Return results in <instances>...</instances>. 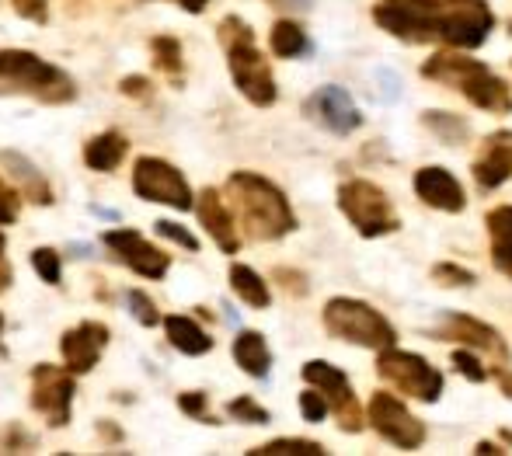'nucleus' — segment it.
Wrapping results in <instances>:
<instances>
[{
	"mask_svg": "<svg viewBox=\"0 0 512 456\" xmlns=\"http://www.w3.org/2000/svg\"><path fill=\"white\" fill-rule=\"evenodd\" d=\"M227 199L237 216V227L251 241H279V237L297 230V216H293L283 188L255 175V171H234L227 178Z\"/></svg>",
	"mask_w": 512,
	"mask_h": 456,
	"instance_id": "1",
	"label": "nucleus"
},
{
	"mask_svg": "<svg viewBox=\"0 0 512 456\" xmlns=\"http://www.w3.org/2000/svg\"><path fill=\"white\" fill-rule=\"evenodd\" d=\"M216 39H220L223 53H227V67L234 77L237 91L258 108H269L279 98L276 77H272L269 60L262 56V49L255 46V32L244 18L230 14L216 25Z\"/></svg>",
	"mask_w": 512,
	"mask_h": 456,
	"instance_id": "2",
	"label": "nucleus"
},
{
	"mask_svg": "<svg viewBox=\"0 0 512 456\" xmlns=\"http://www.w3.org/2000/svg\"><path fill=\"white\" fill-rule=\"evenodd\" d=\"M4 94H21L39 105H70L77 98V84L67 70L28 49H0V98Z\"/></svg>",
	"mask_w": 512,
	"mask_h": 456,
	"instance_id": "3",
	"label": "nucleus"
},
{
	"mask_svg": "<svg viewBox=\"0 0 512 456\" xmlns=\"http://www.w3.org/2000/svg\"><path fill=\"white\" fill-rule=\"evenodd\" d=\"M422 77L439 81L446 88H457L474 108H485L492 115L512 112V91L502 77H495L485 63L467 60L460 53H436L422 63Z\"/></svg>",
	"mask_w": 512,
	"mask_h": 456,
	"instance_id": "4",
	"label": "nucleus"
},
{
	"mask_svg": "<svg viewBox=\"0 0 512 456\" xmlns=\"http://www.w3.org/2000/svg\"><path fill=\"white\" fill-rule=\"evenodd\" d=\"M324 328L328 335L342 338L349 345H359V349H391L398 345V331L394 324L380 314L377 307L363 300H352V296H335V300L324 303Z\"/></svg>",
	"mask_w": 512,
	"mask_h": 456,
	"instance_id": "5",
	"label": "nucleus"
},
{
	"mask_svg": "<svg viewBox=\"0 0 512 456\" xmlns=\"http://www.w3.org/2000/svg\"><path fill=\"white\" fill-rule=\"evenodd\" d=\"M443 18H446V0H380L373 7V21L387 35L411 42V46L436 42L443 35Z\"/></svg>",
	"mask_w": 512,
	"mask_h": 456,
	"instance_id": "6",
	"label": "nucleus"
},
{
	"mask_svg": "<svg viewBox=\"0 0 512 456\" xmlns=\"http://www.w3.org/2000/svg\"><path fill=\"white\" fill-rule=\"evenodd\" d=\"M338 209L349 216V223L363 237H384L401 227L387 192L380 185L366 182V178H352V182L338 188Z\"/></svg>",
	"mask_w": 512,
	"mask_h": 456,
	"instance_id": "7",
	"label": "nucleus"
},
{
	"mask_svg": "<svg viewBox=\"0 0 512 456\" xmlns=\"http://www.w3.org/2000/svg\"><path fill=\"white\" fill-rule=\"evenodd\" d=\"M377 373H380V380L391 383L398 394L415 397V401L436 404L439 394H443V373H439L429 359L398 349V345H391V349H380Z\"/></svg>",
	"mask_w": 512,
	"mask_h": 456,
	"instance_id": "8",
	"label": "nucleus"
},
{
	"mask_svg": "<svg viewBox=\"0 0 512 456\" xmlns=\"http://www.w3.org/2000/svg\"><path fill=\"white\" fill-rule=\"evenodd\" d=\"M133 192L140 195L143 202H161V206H171V209H178V213H189V209L196 206L185 175L175 164L161 161V157H136Z\"/></svg>",
	"mask_w": 512,
	"mask_h": 456,
	"instance_id": "9",
	"label": "nucleus"
},
{
	"mask_svg": "<svg viewBox=\"0 0 512 456\" xmlns=\"http://www.w3.org/2000/svg\"><path fill=\"white\" fill-rule=\"evenodd\" d=\"M300 373H304L307 387L321 390V394L328 397L331 415L338 418V429H342V432H363L366 415H363V408H359L356 394H352L349 376H345L342 369L324 363V359H310Z\"/></svg>",
	"mask_w": 512,
	"mask_h": 456,
	"instance_id": "10",
	"label": "nucleus"
},
{
	"mask_svg": "<svg viewBox=\"0 0 512 456\" xmlns=\"http://www.w3.org/2000/svg\"><path fill=\"white\" fill-rule=\"evenodd\" d=\"M432 338L439 342H457V345H467V349L481 352L495 369L509 366L512 363V352L506 345V338L492 328V324L478 321V317H467V314H443L439 324L432 328Z\"/></svg>",
	"mask_w": 512,
	"mask_h": 456,
	"instance_id": "11",
	"label": "nucleus"
},
{
	"mask_svg": "<svg viewBox=\"0 0 512 456\" xmlns=\"http://www.w3.org/2000/svg\"><path fill=\"white\" fill-rule=\"evenodd\" d=\"M366 422L373 425L377 436H384L398 450H418L425 443V425L391 394V390H377L366 408Z\"/></svg>",
	"mask_w": 512,
	"mask_h": 456,
	"instance_id": "12",
	"label": "nucleus"
},
{
	"mask_svg": "<svg viewBox=\"0 0 512 456\" xmlns=\"http://www.w3.org/2000/svg\"><path fill=\"white\" fill-rule=\"evenodd\" d=\"M74 376L70 369L39 363L32 369V408L42 418H49L53 429H63L70 422V408H74Z\"/></svg>",
	"mask_w": 512,
	"mask_h": 456,
	"instance_id": "13",
	"label": "nucleus"
},
{
	"mask_svg": "<svg viewBox=\"0 0 512 456\" xmlns=\"http://www.w3.org/2000/svg\"><path fill=\"white\" fill-rule=\"evenodd\" d=\"M495 28V14L488 0H446V18L443 35L439 39L450 42L453 49H478L488 42Z\"/></svg>",
	"mask_w": 512,
	"mask_h": 456,
	"instance_id": "14",
	"label": "nucleus"
},
{
	"mask_svg": "<svg viewBox=\"0 0 512 456\" xmlns=\"http://www.w3.org/2000/svg\"><path fill=\"white\" fill-rule=\"evenodd\" d=\"M102 244L115 255V262H122L126 269L143 275V279H164L171 269V255H164L161 248H154L147 237L136 234V230H129V227L105 230Z\"/></svg>",
	"mask_w": 512,
	"mask_h": 456,
	"instance_id": "15",
	"label": "nucleus"
},
{
	"mask_svg": "<svg viewBox=\"0 0 512 456\" xmlns=\"http://www.w3.org/2000/svg\"><path fill=\"white\" fill-rule=\"evenodd\" d=\"M304 112H307L310 122H317V126H324L335 136H349L363 126V115H359L352 94L345 88H338V84H324V88H317L304 101Z\"/></svg>",
	"mask_w": 512,
	"mask_h": 456,
	"instance_id": "16",
	"label": "nucleus"
},
{
	"mask_svg": "<svg viewBox=\"0 0 512 456\" xmlns=\"http://www.w3.org/2000/svg\"><path fill=\"white\" fill-rule=\"evenodd\" d=\"M105 345H108V328L98 321L77 324V328L63 331V338H60V352H63V359H67V369L77 376L91 373V369L98 366Z\"/></svg>",
	"mask_w": 512,
	"mask_h": 456,
	"instance_id": "17",
	"label": "nucleus"
},
{
	"mask_svg": "<svg viewBox=\"0 0 512 456\" xmlns=\"http://www.w3.org/2000/svg\"><path fill=\"white\" fill-rule=\"evenodd\" d=\"M196 213H199V223L206 227V234L213 237L223 255H237V251H241L237 216H234V209L223 202V195L216 192V188H203V195L196 199Z\"/></svg>",
	"mask_w": 512,
	"mask_h": 456,
	"instance_id": "18",
	"label": "nucleus"
},
{
	"mask_svg": "<svg viewBox=\"0 0 512 456\" xmlns=\"http://www.w3.org/2000/svg\"><path fill=\"white\" fill-rule=\"evenodd\" d=\"M512 178V133L502 129V133L485 136L481 143V154L474 157V182L485 192L499 188L502 182Z\"/></svg>",
	"mask_w": 512,
	"mask_h": 456,
	"instance_id": "19",
	"label": "nucleus"
},
{
	"mask_svg": "<svg viewBox=\"0 0 512 456\" xmlns=\"http://www.w3.org/2000/svg\"><path fill=\"white\" fill-rule=\"evenodd\" d=\"M415 195L432 209H443V213H464L467 206V195L464 185L450 175L446 168H422L415 171Z\"/></svg>",
	"mask_w": 512,
	"mask_h": 456,
	"instance_id": "20",
	"label": "nucleus"
},
{
	"mask_svg": "<svg viewBox=\"0 0 512 456\" xmlns=\"http://www.w3.org/2000/svg\"><path fill=\"white\" fill-rule=\"evenodd\" d=\"M0 164H4L7 171H11V178L18 182L21 188V199L35 202V206H53V185L46 182V175H42L39 168H35L28 157L14 154V150H0Z\"/></svg>",
	"mask_w": 512,
	"mask_h": 456,
	"instance_id": "21",
	"label": "nucleus"
},
{
	"mask_svg": "<svg viewBox=\"0 0 512 456\" xmlns=\"http://www.w3.org/2000/svg\"><path fill=\"white\" fill-rule=\"evenodd\" d=\"M488 241H492V265L512 279V206H499L485 220Z\"/></svg>",
	"mask_w": 512,
	"mask_h": 456,
	"instance_id": "22",
	"label": "nucleus"
},
{
	"mask_svg": "<svg viewBox=\"0 0 512 456\" xmlns=\"http://www.w3.org/2000/svg\"><path fill=\"white\" fill-rule=\"evenodd\" d=\"M234 359L248 376L265 380V376H269V366H272V352H269V342H265L262 331H241V335L234 338Z\"/></svg>",
	"mask_w": 512,
	"mask_h": 456,
	"instance_id": "23",
	"label": "nucleus"
},
{
	"mask_svg": "<svg viewBox=\"0 0 512 456\" xmlns=\"http://www.w3.org/2000/svg\"><path fill=\"white\" fill-rule=\"evenodd\" d=\"M164 331H168V342L175 345L182 356H206V352L213 349V338H209L206 331L185 314L164 317Z\"/></svg>",
	"mask_w": 512,
	"mask_h": 456,
	"instance_id": "24",
	"label": "nucleus"
},
{
	"mask_svg": "<svg viewBox=\"0 0 512 456\" xmlns=\"http://www.w3.org/2000/svg\"><path fill=\"white\" fill-rule=\"evenodd\" d=\"M126 136L122 133H98L88 140V147H84V164H88L91 171H115L122 161H126Z\"/></svg>",
	"mask_w": 512,
	"mask_h": 456,
	"instance_id": "25",
	"label": "nucleus"
},
{
	"mask_svg": "<svg viewBox=\"0 0 512 456\" xmlns=\"http://www.w3.org/2000/svg\"><path fill=\"white\" fill-rule=\"evenodd\" d=\"M230 289L255 310H265L272 303V293H269V286H265V279L255 269H248V265H230Z\"/></svg>",
	"mask_w": 512,
	"mask_h": 456,
	"instance_id": "26",
	"label": "nucleus"
},
{
	"mask_svg": "<svg viewBox=\"0 0 512 456\" xmlns=\"http://www.w3.org/2000/svg\"><path fill=\"white\" fill-rule=\"evenodd\" d=\"M150 56H154V67L161 70L168 81L182 84L185 56H182V42H178L175 35H154V39H150Z\"/></svg>",
	"mask_w": 512,
	"mask_h": 456,
	"instance_id": "27",
	"label": "nucleus"
},
{
	"mask_svg": "<svg viewBox=\"0 0 512 456\" xmlns=\"http://www.w3.org/2000/svg\"><path fill=\"white\" fill-rule=\"evenodd\" d=\"M269 46H272V53H276L279 60H293V56H304L307 53L310 39H307V32L297 25V21L283 18V21H276V25H272Z\"/></svg>",
	"mask_w": 512,
	"mask_h": 456,
	"instance_id": "28",
	"label": "nucleus"
},
{
	"mask_svg": "<svg viewBox=\"0 0 512 456\" xmlns=\"http://www.w3.org/2000/svg\"><path fill=\"white\" fill-rule=\"evenodd\" d=\"M422 126L429 129L432 136H439L443 143H450V147H457V143H467V136H471V126H467L460 115H450V112H422Z\"/></svg>",
	"mask_w": 512,
	"mask_h": 456,
	"instance_id": "29",
	"label": "nucleus"
},
{
	"mask_svg": "<svg viewBox=\"0 0 512 456\" xmlns=\"http://www.w3.org/2000/svg\"><path fill=\"white\" fill-rule=\"evenodd\" d=\"M251 456H324L321 443H310V439H272L265 446L248 450Z\"/></svg>",
	"mask_w": 512,
	"mask_h": 456,
	"instance_id": "30",
	"label": "nucleus"
},
{
	"mask_svg": "<svg viewBox=\"0 0 512 456\" xmlns=\"http://www.w3.org/2000/svg\"><path fill=\"white\" fill-rule=\"evenodd\" d=\"M32 265H35V272H39L42 282H49V286H60L63 262H60V255H56L53 248H35L32 251Z\"/></svg>",
	"mask_w": 512,
	"mask_h": 456,
	"instance_id": "31",
	"label": "nucleus"
},
{
	"mask_svg": "<svg viewBox=\"0 0 512 456\" xmlns=\"http://www.w3.org/2000/svg\"><path fill=\"white\" fill-rule=\"evenodd\" d=\"M227 415L248 425H269V411H265L255 397H234V401L227 404Z\"/></svg>",
	"mask_w": 512,
	"mask_h": 456,
	"instance_id": "32",
	"label": "nucleus"
},
{
	"mask_svg": "<svg viewBox=\"0 0 512 456\" xmlns=\"http://www.w3.org/2000/svg\"><path fill=\"white\" fill-rule=\"evenodd\" d=\"M129 310H133V317L143 324V328H157V324H164L161 310L154 307V300H150L143 289H129Z\"/></svg>",
	"mask_w": 512,
	"mask_h": 456,
	"instance_id": "33",
	"label": "nucleus"
},
{
	"mask_svg": "<svg viewBox=\"0 0 512 456\" xmlns=\"http://www.w3.org/2000/svg\"><path fill=\"white\" fill-rule=\"evenodd\" d=\"M450 363H453V369H457V373H464L471 383H485L488 376H492L485 366H481V359L474 356V352H467V349H457V352H453Z\"/></svg>",
	"mask_w": 512,
	"mask_h": 456,
	"instance_id": "34",
	"label": "nucleus"
},
{
	"mask_svg": "<svg viewBox=\"0 0 512 456\" xmlns=\"http://www.w3.org/2000/svg\"><path fill=\"white\" fill-rule=\"evenodd\" d=\"M432 282H439V286H471L474 272L460 269V265H453V262H443L432 269Z\"/></svg>",
	"mask_w": 512,
	"mask_h": 456,
	"instance_id": "35",
	"label": "nucleus"
},
{
	"mask_svg": "<svg viewBox=\"0 0 512 456\" xmlns=\"http://www.w3.org/2000/svg\"><path fill=\"white\" fill-rule=\"evenodd\" d=\"M154 230H157V234H161V237H168V241H175L178 248L192 251V255H196V251H199V241H196V237H192L185 227H178V223H171V220H157V223H154Z\"/></svg>",
	"mask_w": 512,
	"mask_h": 456,
	"instance_id": "36",
	"label": "nucleus"
},
{
	"mask_svg": "<svg viewBox=\"0 0 512 456\" xmlns=\"http://www.w3.org/2000/svg\"><path fill=\"white\" fill-rule=\"evenodd\" d=\"M300 411H304L307 422H321V418L331 411V404H328V397H324L321 390L310 387V390H304V394H300Z\"/></svg>",
	"mask_w": 512,
	"mask_h": 456,
	"instance_id": "37",
	"label": "nucleus"
},
{
	"mask_svg": "<svg viewBox=\"0 0 512 456\" xmlns=\"http://www.w3.org/2000/svg\"><path fill=\"white\" fill-rule=\"evenodd\" d=\"M32 446H35V439L28 436L21 425H7L4 436H0V450L4 453H28Z\"/></svg>",
	"mask_w": 512,
	"mask_h": 456,
	"instance_id": "38",
	"label": "nucleus"
},
{
	"mask_svg": "<svg viewBox=\"0 0 512 456\" xmlns=\"http://www.w3.org/2000/svg\"><path fill=\"white\" fill-rule=\"evenodd\" d=\"M14 14L25 21H35V25H46L49 21V0H11Z\"/></svg>",
	"mask_w": 512,
	"mask_h": 456,
	"instance_id": "39",
	"label": "nucleus"
},
{
	"mask_svg": "<svg viewBox=\"0 0 512 456\" xmlns=\"http://www.w3.org/2000/svg\"><path fill=\"white\" fill-rule=\"evenodd\" d=\"M178 408H182L185 415L199 418V422L216 425L213 418H209V411H206V394H203V390H189V394H182V397H178Z\"/></svg>",
	"mask_w": 512,
	"mask_h": 456,
	"instance_id": "40",
	"label": "nucleus"
},
{
	"mask_svg": "<svg viewBox=\"0 0 512 456\" xmlns=\"http://www.w3.org/2000/svg\"><path fill=\"white\" fill-rule=\"evenodd\" d=\"M18 202H21V195L14 192L11 185L0 178V223H14L18 220Z\"/></svg>",
	"mask_w": 512,
	"mask_h": 456,
	"instance_id": "41",
	"label": "nucleus"
},
{
	"mask_svg": "<svg viewBox=\"0 0 512 456\" xmlns=\"http://www.w3.org/2000/svg\"><path fill=\"white\" fill-rule=\"evenodd\" d=\"M119 91L126 94V98H136V101H150L154 98V84L147 81V77H122Z\"/></svg>",
	"mask_w": 512,
	"mask_h": 456,
	"instance_id": "42",
	"label": "nucleus"
},
{
	"mask_svg": "<svg viewBox=\"0 0 512 456\" xmlns=\"http://www.w3.org/2000/svg\"><path fill=\"white\" fill-rule=\"evenodd\" d=\"M14 282V272H11V262H7V241L0 234V293H7Z\"/></svg>",
	"mask_w": 512,
	"mask_h": 456,
	"instance_id": "43",
	"label": "nucleus"
},
{
	"mask_svg": "<svg viewBox=\"0 0 512 456\" xmlns=\"http://www.w3.org/2000/svg\"><path fill=\"white\" fill-rule=\"evenodd\" d=\"M276 279H283V286L290 289V293H297V296H304V293H307V286H304V275H297V272H286V269H276Z\"/></svg>",
	"mask_w": 512,
	"mask_h": 456,
	"instance_id": "44",
	"label": "nucleus"
},
{
	"mask_svg": "<svg viewBox=\"0 0 512 456\" xmlns=\"http://www.w3.org/2000/svg\"><path fill=\"white\" fill-rule=\"evenodd\" d=\"M265 4L279 7V11H310L314 0H265Z\"/></svg>",
	"mask_w": 512,
	"mask_h": 456,
	"instance_id": "45",
	"label": "nucleus"
},
{
	"mask_svg": "<svg viewBox=\"0 0 512 456\" xmlns=\"http://www.w3.org/2000/svg\"><path fill=\"white\" fill-rule=\"evenodd\" d=\"M175 4L182 7V11H189V14H203L209 0H175Z\"/></svg>",
	"mask_w": 512,
	"mask_h": 456,
	"instance_id": "46",
	"label": "nucleus"
},
{
	"mask_svg": "<svg viewBox=\"0 0 512 456\" xmlns=\"http://www.w3.org/2000/svg\"><path fill=\"white\" fill-rule=\"evenodd\" d=\"M499 373V383H502V394L512 397V366H502V369H495Z\"/></svg>",
	"mask_w": 512,
	"mask_h": 456,
	"instance_id": "47",
	"label": "nucleus"
},
{
	"mask_svg": "<svg viewBox=\"0 0 512 456\" xmlns=\"http://www.w3.org/2000/svg\"><path fill=\"white\" fill-rule=\"evenodd\" d=\"M98 436H102V439H108V443H119V439H122V432L115 429V425L102 422V425H98Z\"/></svg>",
	"mask_w": 512,
	"mask_h": 456,
	"instance_id": "48",
	"label": "nucleus"
},
{
	"mask_svg": "<svg viewBox=\"0 0 512 456\" xmlns=\"http://www.w3.org/2000/svg\"><path fill=\"white\" fill-rule=\"evenodd\" d=\"M474 453H488V456H495V453H502V450H499V446H495V443H478V446H474Z\"/></svg>",
	"mask_w": 512,
	"mask_h": 456,
	"instance_id": "49",
	"label": "nucleus"
},
{
	"mask_svg": "<svg viewBox=\"0 0 512 456\" xmlns=\"http://www.w3.org/2000/svg\"><path fill=\"white\" fill-rule=\"evenodd\" d=\"M0 335H4V314H0ZM0 352H4V349H0Z\"/></svg>",
	"mask_w": 512,
	"mask_h": 456,
	"instance_id": "50",
	"label": "nucleus"
}]
</instances>
